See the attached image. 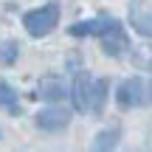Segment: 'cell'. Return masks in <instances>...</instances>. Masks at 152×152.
Wrapping results in <instances>:
<instances>
[{"mask_svg":"<svg viewBox=\"0 0 152 152\" xmlns=\"http://www.w3.org/2000/svg\"><path fill=\"white\" fill-rule=\"evenodd\" d=\"M59 14H62L59 3H45V6H39V9L26 11V14H23V26H26L28 37L42 39L59 26Z\"/></svg>","mask_w":152,"mask_h":152,"instance_id":"6da1fadb","label":"cell"},{"mask_svg":"<svg viewBox=\"0 0 152 152\" xmlns=\"http://www.w3.org/2000/svg\"><path fill=\"white\" fill-rule=\"evenodd\" d=\"M115 104L118 110H132L152 104V79H141V76H130L118 85L115 90Z\"/></svg>","mask_w":152,"mask_h":152,"instance_id":"7a4b0ae2","label":"cell"},{"mask_svg":"<svg viewBox=\"0 0 152 152\" xmlns=\"http://www.w3.org/2000/svg\"><path fill=\"white\" fill-rule=\"evenodd\" d=\"M99 39H102V51L107 56H121L130 48V37L124 34V26L121 23H113L104 34H99Z\"/></svg>","mask_w":152,"mask_h":152,"instance_id":"3957f363","label":"cell"},{"mask_svg":"<svg viewBox=\"0 0 152 152\" xmlns=\"http://www.w3.org/2000/svg\"><path fill=\"white\" fill-rule=\"evenodd\" d=\"M71 124V110H62V107H45L37 113V127L45 132H59Z\"/></svg>","mask_w":152,"mask_h":152,"instance_id":"277c9868","label":"cell"},{"mask_svg":"<svg viewBox=\"0 0 152 152\" xmlns=\"http://www.w3.org/2000/svg\"><path fill=\"white\" fill-rule=\"evenodd\" d=\"M130 23H132V28H135L141 37L152 39V9H147L141 0H132V6H130Z\"/></svg>","mask_w":152,"mask_h":152,"instance_id":"5b68a950","label":"cell"},{"mask_svg":"<svg viewBox=\"0 0 152 152\" xmlns=\"http://www.w3.org/2000/svg\"><path fill=\"white\" fill-rule=\"evenodd\" d=\"M37 96H42L45 102H62V99L68 96V87L62 79H56V76H42V79L37 82Z\"/></svg>","mask_w":152,"mask_h":152,"instance_id":"8992f818","label":"cell"},{"mask_svg":"<svg viewBox=\"0 0 152 152\" xmlns=\"http://www.w3.org/2000/svg\"><path fill=\"white\" fill-rule=\"evenodd\" d=\"M107 90H110V82H107V79H90V96H87V110H90L93 115H102V113H104Z\"/></svg>","mask_w":152,"mask_h":152,"instance_id":"52a82bcc","label":"cell"},{"mask_svg":"<svg viewBox=\"0 0 152 152\" xmlns=\"http://www.w3.org/2000/svg\"><path fill=\"white\" fill-rule=\"evenodd\" d=\"M113 23H118V20H115V17H96V20H85V23L71 26V34H73V37H87V34L99 37V34H104Z\"/></svg>","mask_w":152,"mask_h":152,"instance_id":"ba28073f","label":"cell"},{"mask_svg":"<svg viewBox=\"0 0 152 152\" xmlns=\"http://www.w3.org/2000/svg\"><path fill=\"white\" fill-rule=\"evenodd\" d=\"M87 96H90V76H87V73H79L73 79V87H71L73 107L79 110V113H87Z\"/></svg>","mask_w":152,"mask_h":152,"instance_id":"9c48e42d","label":"cell"},{"mask_svg":"<svg viewBox=\"0 0 152 152\" xmlns=\"http://www.w3.org/2000/svg\"><path fill=\"white\" fill-rule=\"evenodd\" d=\"M0 107H6L11 115L20 113V99H17L14 87H11L9 82H3V79H0Z\"/></svg>","mask_w":152,"mask_h":152,"instance_id":"30bf717a","label":"cell"},{"mask_svg":"<svg viewBox=\"0 0 152 152\" xmlns=\"http://www.w3.org/2000/svg\"><path fill=\"white\" fill-rule=\"evenodd\" d=\"M118 135H121L118 127H113V130H102L96 135V141H93V147H96V149H113L115 144H118Z\"/></svg>","mask_w":152,"mask_h":152,"instance_id":"8fae6325","label":"cell"},{"mask_svg":"<svg viewBox=\"0 0 152 152\" xmlns=\"http://www.w3.org/2000/svg\"><path fill=\"white\" fill-rule=\"evenodd\" d=\"M17 54H20V48H17L14 39H6V42H0V65H14Z\"/></svg>","mask_w":152,"mask_h":152,"instance_id":"7c38bea8","label":"cell"}]
</instances>
